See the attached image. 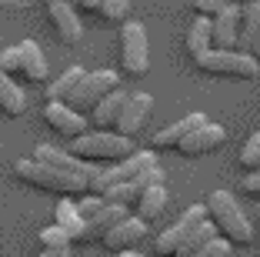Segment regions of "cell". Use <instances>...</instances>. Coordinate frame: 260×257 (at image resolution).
Instances as JSON below:
<instances>
[{
    "instance_id": "obj_5",
    "label": "cell",
    "mask_w": 260,
    "mask_h": 257,
    "mask_svg": "<svg viewBox=\"0 0 260 257\" xmlns=\"http://www.w3.org/2000/svg\"><path fill=\"white\" fill-rule=\"evenodd\" d=\"M10 170H14V177L27 181L30 187L54 190V194H80V190H87V181H80V177H70V174H60V170L40 164V160H34V157L14 160V164H10Z\"/></svg>"
},
{
    "instance_id": "obj_27",
    "label": "cell",
    "mask_w": 260,
    "mask_h": 257,
    "mask_svg": "<svg viewBox=\"0 0 260 257\" xmlns=\"http://www.w3.org/2000/svg\"><path fill=\"white\" fill-rule=\"evenodd\" d=\"M84 74H87V70L80 67V64H77V67H67L54 83H50V87H47V100H67L70 94L77 91V83L84 80Z\"/></svg>"
},
{
    "instance_id": "obj_35",
    "label": "cell",
    "mask_w": 260,
    "mask_h": 257,
    "mask_svg": "<svg viewBox=\"0 0 260 257\" xmlns=\"http://www.w3.org/2000/svg\"><path fill=\"white\" fill-rule=\"evenodd\" d=\"M240 190H244V194H250V197H257V201H260V170H250V174H247L244 181H240Z\"/></svg>"
},
{
    "instance_id": "obj_2",
    "label": "cell",
    "mask_w": 260,
    "mask_h": 257,
    "mask_svg": "<svg viewBox=\"0 0 260 257\" xmlns=\"http://www.w3.org/2000/svg\"><path fill=\"white\" fill-rule=\"evenodd\" d=\"M70 154H77L80 160L87 164H117V160L130 157L134 154V140L130 137H120L117 130H87V134L74 137V144H70Z\"/></svg>"
},
{
    "instance_id": "obj_36",
    "label": "cell",
    "mask_w": 260,
    "mask_h": 257,
    "mask_svg": "<svg viewBox=\"0 0 260 257\" xmlns=\"http://www.w3.org/2000/svg\"><path fill=\"white\" fill-rule=\"evenodd\" d=\"M40 257H70V247H54V250H40Z\"/></svg>"
},
{
    "instance_id": "obj_21",
    "label": "cell",
    "mask_w": 260,
    "mask_h": 257,
    "mask_svg": "<svg viewBox=\"0 0 260 257\" xmlns=\"http://www.w3.org/2000/svg\"><path fill=\"white\" fill-rule=\"evenodd\" d=\"M167 201H170V194H167V187H164V181L150 184V187L140 194V201L134 204V207H137V217L140 220H157L164 211H167Z\"/></svg>"
},
{
    "instance_id": "obj_4",
    "label": "cell",
    "mask_w": 260,
    "mask_h": 257,
    "mask_svg": "<svg viewBox=\"0 0 260 257\" xmlns=\"http://www.w3.org/2000/svg\"><path fill=\"white\" fill-rule=\"evenodd\" d=\"M200 74H214V77H237V80H253L260 74V61L253 53L244 50H220V47H210L207 53H200L197 61Z\"/></svg>"
},
{
    "instance_id": "obj_3",
    "label": "cell",
    "mask_w": 260,
    "mask_h": 257,
    "mask_svg": "<svg viewBox=\"0 0 260 257\" xmlns=\"http://www.w3.org/2000/svg\"><path fill=\"white\" fill-rule=\"evenodd\" d=\"M157 164V157H153L150 151H134L130 157L117 160V164H104L93 174V181L87 184V194H97L104 197L107 190H114L117 184H130V181H137L144 170H150V167Z\"/></svg>"
},
{
    "instance_id": "obj_1",
    "label": "cell",
    "mask_w": 260,
    "mask_h": 257,
    "mask_svg": "<svg viewBox=\"0 0 260 257\" xmlns=\"http://www.w3.org/2000/svg\"><path fill=\"white\" fill-rule=\"evenodd\" d=\"M207 217L217 227V234L227 237L230 244H250L253 241V224L244 214V207L237 204V197L230 190H214L207 197Z\"/></svg>"
},
{
    "instance_id": "obj_6",
    "label": "cell",
    "mask_w": 260,
    "mask_h": 257,
    "mask_svg": "<svg viewBox=\"0 0 260 257\" xmlns=\"http://www.w3.org/2000/svg\"><path fill=\"white\" fill-rule=\"evenodd\" d=\"M120 87V77H117V70H87L84 74V80L77 83V91L70 94L63 104H70L74 110H80V113H90L93 107H97V100L100 97H107L110 91H117Z\"/></svg>"
},
{
    "instance_id": "obj_17",
    "label": "cell",
    "mask_w": 260,
    "mask_h": 257,
    "mask_svg": "<svg viewBox=\"0 0 260 257\" xmlns=\"http://www.w3.org/2000/svg\"><path fill=\"white\" fill-rule=\"evenodd\" d=\"M204 121H207V117H204L200 110H193V113H184L180 121H174V124H167L164 130H157V134L150 137V144L157 147V151H170V147L177 151V144H180V140H184V137L190 134V130H197Z\"/></svg>"
},
{
    "instance_id": "obj_25",
    "label": "cell",
    "mask_w": 260,
    "mask_h": 257,
    "mask_svg": "<svg viewBox=\"0 0 260 257\" xmlns=\"http://www.w3.org/2000/svg\"><path fill=\"white\" fill-rule=\"evenodd\" d=\"M260 37V0H250L244 7V17H240V37H237V50L250 53L253 40Z\"/></svg>"
},
{
    "instance_id": "obj_9",
    "label": "cell",
    "mask_w": 260,
    "mask_h": 257,
    "mask_svg": "<svg viewBox=\"0 0 260 257\" xmlns=\"http://www.w3.org/2000/svg\"><path fill=\"white\" fill-rule=\"evenodd\" d=\"M34 160L54 167V170H60V174L80 177V181H87V184H90L93 174L100 170V164H87V160H80L77 154L60 151V147H50V144H37V147H34Z\"/></svg>"
},
{
    "instance_id": "obj_38",
    "label": "cell",
    "mask_w": 260,
    "mask_h": 257,
    "mask_svg": "<svg viewBox=\"0 0 260 257\" xmlns=\"http://www.w3.org/2000/svg\"><path fill=\"white\" fill-rule=\"evenodd\" d=\"M114 257H144V254H137V250H120V254H114Z\"/></svg>"
},
{
    "instance_id": "obj_28",
    "label": "cell",
    "mask_w": 260,
    "mask_h": 257,
    "mask_svg": "<svg viewBox=\"0 0 260 257\" xmlns=\"http://www.w3.org/2000/svg\"><path fill=\"white\" fill-rule=\"evenodd\" d=\"M237 164L244 167L247 174H250V170H260V130L247 137V144H244V151H240V160H237Z\"/></svg>"
},
{
    "instance_id": "obj_34",
    "label": "cell",
    "mask_w": 260,
    "mask_h": 257,
    "mask_svg": "<svg viewBox=\"0 0 260 257\" xmlns=\"http://www.w3.org/2000/svg\"><path fill=\"white\" fill-rule=\"evenodd\" d=\"M230 0H193V7H197V14L200 17H210V20H214L217 14H220L223 7H227Z\"/></svg>"
},
{
    "instance_id": "obj_11",
    "label": "cell",
    "mask_w": 260,
    "mask_h": 257,
    "mask_svg": "<svg viewBox=\"0 0 260 257\" xmlns=\"http://www.w3.org/2000/svg\"><path fill=\"white\" fill-rule=\"evenodd\" d=\"M150 110H153V97L147 91H134V94H127V100H123V107H120V117H117V134L120 137H134L140 134V127L147 124V117H150Z\"/></svg>"
},
{
    "instance_id": "obj_39",
    "label": "cell",
    "mask_w": 260,
    "mask_h": 257,
    "mask_svg": "<svg viewBox=\"0 0 260 257\" xmlns=\"http://www.w3.org/2000/svg\"><path fill=\"white\" fill-rule=\"evenodd\" d=\"M250 53H253V57H257V61H260V37H257V40H253V47H250Z\"/></svg>"
},
{
    "instance_id": "obj_29",
    "label": "cell",
    "mask_w": 260,
    "mask_h": 257,
    "mask_svg": "<svg viewBox=\"0 0 260 257\" xmlns=\"http://www.w3.org/2000/svg\"><path fill=\"white\" fill-rule=\"evenodd\" d=\"M37 241H40V247H44V250H54V247H70V244H74V241H70V234H67V231H63V227H44V231H40V234H37Z\"/></svg>"
},
{
    "instance_id": "obj_16",
    "label": "cell",
    "mask_w": 260,
    "mask_h": 257,
    "mask_svg": "<svg viewBox=\"0 0 260 257\" xmlns=\"http://www.w3.org/2000/svg\"><path fill=\"white\" fill-rule=\"evenodd\" d=\"M160 181H164V170H160V164H153L150 170H144V174L137 177V181L117 184L114 190H107V194H104V201H110V204H123V207H134L140 201V194H144L150 184H160Z\"/></svg>"
},
{
    "instance_id": "obj_19",
    "label": "cell",
    "mask_w": 260,
    "mask_h": 257,
    "mask_svg": "<svg viewBox=\"0 0 260 257\" xmlns=\"http://www.w3.org/2000/svg\"><path fill=\"white\" fill-rule=\"evenodd\" d=\"M123 217H130V207H123V204H104V211L100 214H93L90 220L84 224V244L87 241H104V234H107L114 224H120Z\"/></svg>"
},
{
    "instance_id": "obj_20",
    "label": "cell",
    "mask_w": 260,
    "mask_h": 257,
    "mask_svg": "<svg viewBox=\"0 0 260 257\" xmlns=\"http://www.w3.org/2000/svg\"><path fill=\"white\" fill-rule=\"evenodd\" d=\"M17 50H20V74L34 83H44L47 80V57L40 50V44L37 40H20Z\"/></svg>"
},
{
    "instance_id": "obj_40",
    "label": "cell",
    "mask_w": 260,
    "mask_h": 257,
    "mask_svg": "<svg viewBox=\"0 0 260 257\" xmlns=\"http://www.w3.org/2000/svg\"><path fill=\"white\" fill-rule=\"evenodd\" d=\"M257 214H260V201H257Z\"/></svg>"
},
{
    "instance_id": "obj_8",
    "label": "cell",
    "mask_w": 260,
    "mask_h": 257,
    "mask_svg": "<svg viewBox=\"0 0 260 257\" xmlns=\"http://www.w3.org/2000/svg\"><path fill=\"white\" fill-rule=\"evenodd\" d=\"M200 220H207V207L204 204H190L180 217L174 220V224L167 227V231H160L157 234V241H153V250H157V257H174L177 247L184 244V237L190 234L193 227L200 224Z\"/></svg>"
},
{
    "instance_id": "obj_10",
    "label": "cell",
    "mask_w": 260,
    "mask_h": 257,
    "mask_svg": "<svg viewBox=\"0 0 260 257\" xmlns=\"http://www.w3.org/2000/svg\"><path fill=\"white\" fill-rule=\"evenodd\" d=\"M40 117H44V124H50L57 134L70 137V140L90 130V121H87V113L74 110V107L63 104V100H47L44 110H40Z\"/></svg>"
},
{
    "instance_id": "obj_31",
    "label": "cell",
    "mask_w": 260,
    "mask_h": 257,
    "mask_svg": "<svg viewBox=\"0 0 260 257\" xmlns=\"http://www.w3.org/2000/svg\"><path fill=\"white\" fill-rule=\"evenodd\" d=\"M230 250H234V244H230L227 237L217 234L214 241H207V244H204V250H200L197 257H230Z\"/></svg>"
},
{
    "instance_id": "obj_13",
    "label": "cell",
    "mask_w": 260,
    "mask_h": 257,
    "mask_svg": "<svg viewBox=\"0 0 260 257\" xmlns=\"http://www.w3.org/2000/svg\"><path fill=\"white\" fill-rule=\"evenodd\" d=\"M47 14H50V23L57 27L63 44H80L84 37V23L77 17L74 0H47Z\"/></svg>"
},
{
    "instance_id": "obj_22",
    "label": "cell",
    "mask_w": 260,
    "mask_h": 257,
    "mask_svg": "<svg viewBox=\"0 0 260 257\" xmlns=\"http://www.w3.org/2000/svg\"><path fill=\"white\" fill-rule=\"evenodd\" d=\"M54 224L67 231V234H70V241L84 244V224H87V220L80 217V211H77V201L63 197L60 204H57V211H54Z\"/></svg>"
},
{
    "instance_id": "obj_26",
    "label": "cell",
    "mask_w": 260,
    "mask_h": 257,
    "mask_svg": "<svg viewBox=\"0 0 260 257\" xmlns=\"http://www.w3.org/2000/svg\"><path fill=\"white\" fill-rule=\"evenodd\" d=\"M214 237H217V227L210 224V217L200 220V224L193 227L190 234L184 237V244L177 247V254H174V257H197L200 250H204V244H207V241H214Z\"/></svg>"
},
{
    "instance_id": "obj_14",
    "label": "cell",
    "mask_w": 260,
    "mask_h": 257,
    "mask_svg": "<svg viewBox=\"0 0 260 257\" xmlns=\"http://www.w3.org/2000/svg\"><path fill=\"white\" fill-rule=\"evenodd\" d=\"M144 237H147V220H140L137 214H130V217H123L120 224H114L104 234V247L120 254V250H134Z\"/></svg>"
},
{
    "instance_id": "obj_37",
    "label": "cell",
    "mask_w": 260,
    "mask_h": 257,
    "mask_svg": "<svg viewBox=\"0 0 260 257\" xmlns=\"http://www.w3.org/2000/svg\"><path fill=\"white\" fill-rule=\"evenodd\" d=\"M104 0H80V7H87V10H97Z\"/></svg>"
},
{
    "instance_id": "obj_15",
    "label": "cell",
    "mask_w": 260,
    "mask_h": 257,
    "mask_svg": "<svg viewBox=\"0 0 260 257\" xmlns=\"http://www.w3.org/2000/svg\"><path fill=\"white\" fill-rule=\"evenodd\" d=\"M240 17H244V7L234 4V0H230L227 7L214 17V47H220V50H237Z\"/></svg>"
},
{
    "instance_id": "obj_33",
    "label": "cell",
    "mask_w": 260,
    "mask_h": 257,
    "mask_svg": "<svg viewBox=\"0 0 260 257\" xmlns=\"http://www.w3.org/2000/svg\"><path fill=\"white\" fill-rule=\"evenodd\" d=\"M0 70L4 74H17L20 70V50H17V44L7 47V50H0Z\"/></svg>"
},
{
    "instance_id": "obj_12",
    "label": "cell",
    "mask_w": 260,
    "mask_h": 257,
    "mask_svg": "<svg viewBox=\"0 0 260 257\" xmlns=\"http://www.w3.org/2000/svg\"><path fill=\"white\" fill-rule=\"evenodd\" d=\"M223 140H227V130L214 121H204L197 130H190V134L177 144V151L184 154V157H200V154H210V151H217V147H223Z\"/></svg>"
},
{
    "instance_id": "obj_23",
    "label": "cell",
    "mask_w": 260,
    "mask_h": 257,
    "mask_svg": "<svg viewBox=\"0 0 260 257\" xmlns=\"http://www.w3.org/2000/svg\"><path fill=\"white\" fill-rule=\"evenodd\" d=\"M0 110L7 113V117H23L27 113V94L23 87H17L10 80V74L0 70Z\"/></svg>"
},
{
    "instance_id": "obj_30",
    "label": "cell",
    "mask_w": 260,
    "mask_h": 257,
    "mask_svg": "<svg viewBox=\"0 0 260 257\" xmlns=\"http://www.w3.org/2000/svg\"><path fill=\"white\" fill-rule=\"evenodd\" d=\"M97 14L104 20H114V23H123L130 17V0H104L97 7Z\"/></svg>"
},
{
    "instance_id": "obj_18",
    "label": "cell",
    "mask_w": 260,
    "mask_h": 257,
    "mask_svg": "<svg viewBox=\"0 0 260 257\" xmlns=\"http://www.w3.org/2000/svg\"><path fill=\"white\" fill-rule=\"evenodd\" d=\"M123 100H127V91H120V87H117V91H110L107 97H100L97 107L87 113L90 127H93V130H114V127H117V117H120Z\"/></svg>"
},
{
    "instance_id": "obj_24",
    "label": "cell",
    "mask_w": 260,
    "mask_h": 257,
    "mask_svg": "<svg viewBox=\"0 0 260 257\" xmlns=\"http://www.w3.org/2000/svg\"><path fill=\"white\" fill-rule=\"evenodd\" d=\"M214 47V20L210 17H197L190 23V31H187V50L193 53V61H197L200 53H207Z\"/></svg>"
},
{
    "instance_id": "obj_32",
    "label": "cell",
    "mask_w": 260,
    "mask_h": 257,
    "mask_svg": "<svg viewBox=\"0 0 260 257\" xmlns=\"http://www.w3.org/2000/svg\"><path fill=\"white\" fill-rule=\"evenodd\" d=\"M104 204H107L104 197L87 194V197H80V201H77V211H80V217H84V220H90L93 214H100V211H104Z\"/></svg>"
},
{
    "instance_id": "obj_7",
    "label": "cell",
    "mask_w": 260,
    "mask_h": 257,
    "mask_svg": "<svg viewBox=\"0 0 260 257\" xmlns=\"http://www.w3.org/2000/svg\"><path fill=\"white\" fill-rule=\"evenodd\" d=\"M120 67L123 74L140 77L150 67V53H147V31L137 20H123L120 27Z\"/></svg>"
}]
</instances>
